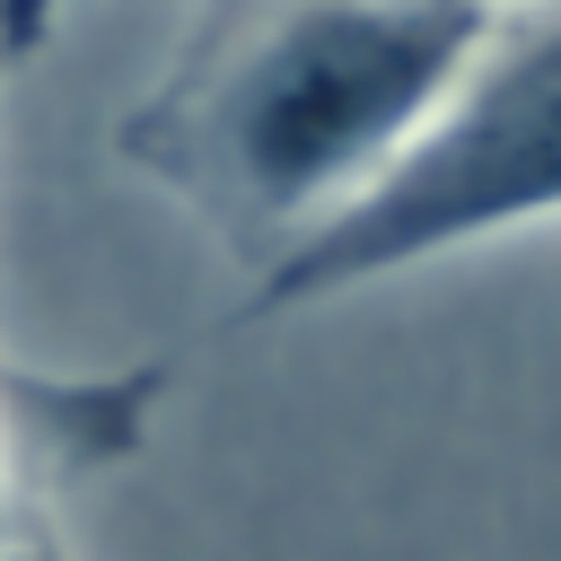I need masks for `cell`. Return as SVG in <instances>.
Returning a JSON list of instances; mask_svg holds the SVG:
<instances>
[{
    "mask_svg": "<svg viewBox=\"0 0 561 561\" xmlns=\"http://www.w3.org/2000/svg\"><path fill=\"white\" fill-rule=\"evenodd\" d=\"M9 70H18V61H9V44H0V79H9Z\"/></svg>",
    "mask_w": 561,
    "mask_h": 561,
    "instance_id": "obj_5",
    "label": "cell"
},
{
    "mask_svg": "<svg viewBox=\"0 0 561 561\" xmlns=\"http://www.w3.org/2000/svg\"><path fill=\"white\" fill-rule=\"evenodd\" d=\"M491 9H500V0H491Z\"/></svg>",
    "mask_w": 561,
    "mask_h": 561,
    "instance_id": "obj_6",
    "label": "cell"
},
{
    "mask_svg": "<svg viewBox=\"0 0 561 561\" xmlns=\"http://www.w3.org/2000/svg\"><path fill=\"white\" fill-rule=\"evenodd\" d=\"M158 394H167L158 359L114 377H44L0 359V552H53V500L123 465L149 438Z\"/></svg>",
    "mask_w": 561,
    "mask_h": 561,
    "instance_id": "obj_3",
    "label": "cell"
},
{
    "mask_svg": "<svg viewBox=\"0 0 561 561\" xmlns=\"http://www.w3.org/2000/svg\"><path fill=\"white\" fill-rule=\"evenodd\" d=\"M543 219H561V9L508 35L491 26V44L456 79V96L421 123V140L368 193H351L324 228H307L280 263L254 272L245 316L324 307L386 272H412Z\"/></svg>",
    "mask_w": 561,
    "mask_h": 561,
    "instance_id": "obj_2",
    "label": "cell"
},
{
    "mask_svg": "<svg viewBox=\"0 0 561 561\" xmlns=\"http://www.w3.org/2000/svg\"><path fill=\"white\" fill-rule=\"evenodd\" d=\"M491 26V0H210L114 158L263 272L421 140Z\"/></svg>",
    "mask_w": 561,
    "mask_h": 561,
    "instance_id": "obj_1",
    "label": "cell"
},
{
    "mask_svg": "<svg viewBox=\"0 0 561 561\" xmlns=\"http://www.w3.org/2000/svg\"><path fill=\"white\" fill-rule=\"evenodd\" d=\"M53 26H61V0H0V44H9V61L44 53Z\"/></svg>",
    "mask_w": 561,
    "mask_h": 561,
    "instance_id": "obj_4",
    "label": "cell"
}]
</instances>
